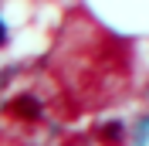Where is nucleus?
Instances as JSON below:
<instances>
[{
  "mask_svg": "<svg viewBox=\"0 0 149 146\" xmlns=\"http://www.w3.org/2000/svg\"><path fill=\"white\" fill-rule=\"evenodd\" d=\"M7 112L17 116V119H37V116H41V102L31 99V95H20V99H14L7 105Z\"/></svg>",
  "mask_w": 149,
  "mask_h": 146,
  "instance_id": "1",
  "label": "nucleus"
},
{
  "mask_svg": "<svg viewBox=\"0 0 149 146\" xmlns=\"http://www.w3.org/2000/svg\"><path fill=\"white\" fill-rule=\"evenodd\" d=\"M3 37H7V31H3V20H0V44H3Z\"/></svg>",
  "mask_w": 149,
  "mask_h": 146,
  "instance_id": "3",
  "label": "nucleus"
},
{
  "mask_svg": "<svg viewBox=\"0 0 149 146\" xmlns=\"http://www.w3.org/2000/svg\"><path fill=\"white\" fill-rule=\"evenodd\" d=\"M122 136V126L119 122H109V126H105V139H119Z\"/></svg>",
  "mask_w": 149,
  "mask_h": 146,
  "instance_id": "2",
  "label": "nucleus"
}]
</instances>
